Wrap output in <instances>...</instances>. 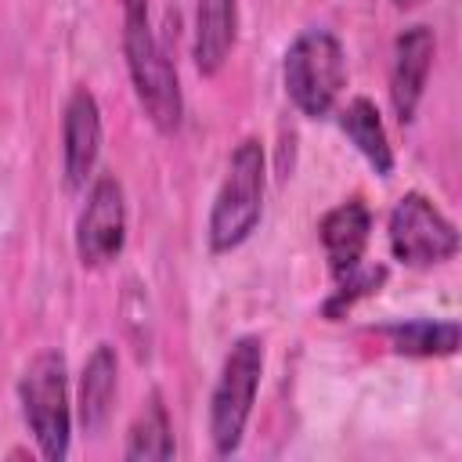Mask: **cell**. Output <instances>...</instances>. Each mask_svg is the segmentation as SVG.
Returning a JSON list of instances; mask_svg holds the SVG:
<instances>
[{
  "label": "cell",
  "mask_w": 462,
  "mask_h": 462,
  "mask_svg": "<svg viewBox=\"0 0 462 462\" xmlns=\"http://www.w3.org/2000/svg\"><path fill=\"white\" fill-rule=\"evenodd\" d=\"M422 0H393V7H401V11H411V7H419Z\"/></svg>",
  "instance_id": "17"
},
{
  "label": "cell",
  "mask_w": 462,
  "mask_h": 462,
  "mask_svg": "<svg viewBox=\"0 0 462 462\" xmlns=\"http://www.w3.org/2000/svg\"><path fill=\"white\" fill-rule=\"evenodd\" d=\"M437 58V36L430 25H408L393 40V61H390V105L401 126H408L419 112V101L426 94V79Z\"/></svg>",
  "instance_id": "8"
},
{
  "label": "cell",
  "mask_w": 462,
  "mask_h": 462,
  "mask_svg": "<svg viewBox=\"0 0 462 462\" xmlns=\"http://www.w3.org/2000/svg\"><path fill=\"white\" fill-rule=\"evenodd\" d=\"M123 242H126L123 184L112 173H101L90 184L87 206L76 224V256L83 267H105L123 253Z\"/></svg>",
  "instance_id": "7"
},
{
  "label": "cell",
  "mask_w": 462,
  "mask_h": 462,
  "mask_svg": "<svg viewBox=\"0 0 462 462\" xmlns=\"http://www.w3.org/2000/svg\"><path fill=\"white\" fill-rule=\"evenodd\" d=\"M263 375V339L260 336H242L231 343L224 354L213 397H209V440L217 455H235L245 437V422L256 404Z\"/></svg>",
  "instance_id": "4"
},
{
  "label": "cell",
  "mask_w": 462,
  "mask_h": 462,
  "mask_svg": "<svg viewBox=\"0 0 462 462\" xmlns=\"http://www.w3.org/2000/svg\"><path fill=\"white\" fill-rule=\"evenodd\" d=\"M318 238H321V249L328 256L332 278L350 274L365 260V249L372 238V209L365 206V199L354 195V199L332 206L318 224Z\"/></svg>",
  "instance_id": "10"
},
{
  "label": "cell",
  "mask_w": 462,
  "mask_h": 462,
  "mask_svg": "<svg viewBox=\"0 0 462 462\" xmlns=\"http://www.w3.org/2000/svg\"><path fill=\"white\" fill-rule=\"evenodd\" d=\"M263 188H267V159L263 144L256 137H245L235 144L227 159V173L217 188L206 238L213 253H231L238 249L260 224L263 217Z\"/></svg>",
  "instance_id": "2"
},
{
  "label": "cell",
  "mask_w": 462,
  "mask_h": 462,
  "mask_svg": "<svg viewBox=\"0 0 462 462\" xmlns=\"http://www.w3.org/2000/svg\"><path fill=\"white\" fill-rule=\"evenodd\" d=\"M282 79L289 101L307 116L321 119L336 108L343 87H346V58L343 43L328 29H303L282 58Z\"/></svg>",
  "instance_id": "3"
},
{
  "label": "cell",
  "mask_w": 462,
  "mask_h": 462,
  "mask_svg": "<svg viewBox=\"0 0 462 462\" xmlns=\"http://www.w3.org/2000/svg\"><path fill=\"white\" fill-rule=\"evenodd\" d=\"M119 386V357L112 343H97L79 372V397H76V419L87 437H97L108 426L112 401Z\"/></svg>",
  "instance_id": "11"
},
{
  "label": "cell",
  "mask_w": 462,
  "mask_h": 462,
  "mask_svg": "<svg viewBox=\"0 0 462 462\" xmlns=\"http://www.w3.org/2000/svg\"><path fill=\"white\" fill-rule=\"evenodd\" d=\"M393 354L404 357H451L458 350V321L451 318H411L383 328Z\"/></svg>",
  "instance_id": "14"
},
{
  "label": "cell",
  "mask_w": 462,
  "mask_h": 462,
  "mask_svg": "<svg viewBox=\"0 0 462 462\" xmlns=\"http://www.w3.org/2000/svg\"><path fill=\"white\" fill-rule=\"evenodd\" d=\"M238 40V0H199L191 58L202 76H217Z\"/></svg>",
  "instance_id": "12"
},
{
  "label": "cell",
  "mask_w": 462,
  "mask_h": 462,
  "mask_svg": "<svg viewBox=\"0 0 462 462\" xmlns=\"http://www.w3.org/2000/svg\"><path fill=\"white\" fill-rule=\"evenodd\" d=\"M339 130L346 134V141L365 155V162L379 177L393 173V148H390V137L383 130L379 108L368 97H354V101H346L339 108Z\"/></svg>",
  "instance_id": "13"
},
{
  "label": "cell",
  "mask_w": 462,
  "mask_h": 462,
  "mask_svg": "<svg viewBox=\"0 0 462 462\" xmlns=\"http://www.w3.org/2000/svg\"><path fill=\"white\" fill-rule=\"evenodd\" d=\"M22 415L43 458L61 462L72 440V408H69V379L65 357L58 350L36 354L18 379Z\"/></svg>",
  "instance_id": "5"
},
{
  "label": "cell",
  "mask_w": 462,
  "mask_h": 462,
  "mask_svg": "<svg viewBox=\"0 0 462 462\" xmlns=\"http://www.w3.org/2000/svg\"><path fill=\"white\" fill-rule=\"evenodd\" d=\"M101 155V108L87 87H76L61 112V162L72 191L87 188Z\"/></svg>",
  "instance_id": "9"
},
{
  "label": "cell",
  "mask_w": 462,
  "mask_h": 462,
  "mask_svg": "<svg viewBox=\"0 0 462 462\" xmlns=\"http://www.w3.org/2000/svg\"><path fill=\"white\" fill-rule=\"evenodd\" d=\"M386 238L393 260H401L404 267H433L458 253L455 224L419 191H408L393 202Z\"/></svg>",
  "instance_id": "6"
},
{
  "label": "cell",
  "mask_w": 462,
  "mask_h": 462,
  "mask_svg": "<svg viewBox=\"0 0 462 462\" xmlns=\"http://www.w3.org/2000/svg\"><path fill=\"white\" fill-rule=\"evenodd\" d=\"M123 54L137 105L155 130L173 134L184 119V94L177 65L148 22V0H123Z\"/></svg>",
  "instance_id": "1"
},
{
  "label": "cell",
  "mask_w": 462,
  "mask_h": 462,
  "mask_svg": "<svg viewBox=\"0 0 462 462\" xmlns=\"http://www.w3.org/2000/svg\"><path fill=\"white\" fill-rule=\"evenodd\" d=\"M173 451H177V444H173V430H170L166 404H162L159 393H152L148 404L141 408V415L134 419L130 433H126L123 458H130V462H141V458L162 462V458H173Z\"/></svg>",
  "instance_id": "15"
},
{
  "label": "cell",
  "mask_w": 462,
  "mask_h": 462,
  "mask_svg": "<svg viewBox=\"0 0 462 462\" xmlns=\"http://www.w3.org/2000/svg\"><path fill=\"white\" fill-rule=\"evenodd\" d=\"M383 282H386V267H383V263H357L350 274L336 278V292L321 303V314H325L328 321H339L357 300L375 296Z\"/></svg>",
  "instance_id": "16"
}]
</instances>
